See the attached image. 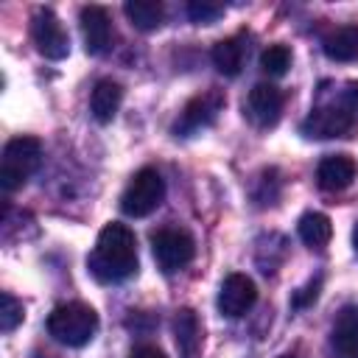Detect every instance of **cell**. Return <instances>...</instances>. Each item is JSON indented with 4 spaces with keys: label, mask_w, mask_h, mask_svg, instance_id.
Here are the masks:
<instances>
[{
    "label": "cell",
    "mask_w": 358,
    "mask_h": 358,
    "mask_svg": "<svg viewBox=\"0 0 358 358\" xmlns=\"http://www.w3.org/2000/svg\"><path fill=\"white\" fill-rule=\"evenodd\" d=\"M87 266H90V274L106 285L123 282L131 274H137V238H134V232L120 221L106 224L98 232V241H95L92 255L87 257Z\"/></svg>",
    "instance_id": "cell-1"
},
{
    "label": "cell",
    "mask_w": 358,
    "mask_h": 358,
    "mask_svg": "<svg viewBox=\"0 0 358 358\" xmlns=\"http://www.w3.org/2000/svg\"><path fill=\"white\" fill-rule=\"evenodd\" d=\"M98 330V313L84 302L56 305L48 316V333L53 341L64 347H84L92 341Z\"/></svg>",
    "instance_id": "cell-2"
},
{
    "label": "cell",
    "mask_w": 358,
    "mask_h": 358,
    "mask_svg": "<svg viewBox=\"0 0 358 358\" xmlns=\"http://www.w3.org/2000/svg\"><path fill=\"white\" fill-rule=\"evenodd\" d=\"M39 162H42V143L36 137L28 134L11 137L0 154V187L6 193L22 187L34 176Z\"/></svg>",
    "instance_id": "cell-3"
},
{
    "label": "cell",
    "mask_w": 358,
    "mask_h": 358,
    "mask_svg": "<svg viewBox=\"0 0 358 358\" xmlns=\"http://www.w3.org/2000/svg\"><path fill=\"white\" fill-rule=\"evenodd\" d=\"M162 199H165V182H162L159 171L157 168H140L129 179V185L120 196V210L129 218H145L162 204Z\"/></svg>",
    "instance_id": "cell-4"
},
{
    "label": "cell",
    "mask_w": 358,
    "mask_h": 358,
    "mask_svg": "<svg viewBox=\"0 0 358 358\" xmlns=\"http://www.w3.org/2000/svg\"><path fill=\"white\" fill-rule=\"evenodd\" d=\"M151 252H154V260H157L159 271L173 274V271L185 268L193 260L196 243L185 229L168 227V229H159V232L151 235Z\"/></svg>",
    "instance_id": "cell-5"
},
{
    "label": "cell",
    "mask_w": 358,
    "mask_h": 358,
    "mask_svg": "<svg viewBox=\"0 0 358 358\" xmlns=\"http://www.w3.org/2000/svg\"><path fill=\"white\" fill-rule=\"evenodd\" d=\"M224 103H227V98H224L221 90H207V92L190 98V101L185 103L182 115H179L176 123H173V134H176V137H193V134H199L201 129L213 126L215 117L221 115Z\"/></svg>",
    "instance_id": "cell-6"
},
{
    "label": "cell",
    "mask_w": 358,
    "mask_h": 358,
    "mask_svg": "<svg viewBox=\"0 0 358 358\" xmlns=\"http://www.w3.org/2000/svg\"><path fill=\"white\" fill-rule=\"evenodd\" d=\"M355 123L358 120L338 101H333L324 106H313L308 117L299 123V131L310 140H333V137H347Z\"/></svg>",
    "instance_id": "cell-7"
},
{
    "label": "cell",
    "mask_w": 358,
    "mask_h": 358,
    "mask_svg": "<svg viewBox=\"0 0 358 358\" xmlns=\"http://www.w3.org/2000/svg\"><path fill=\"white\" fill-rule=\"evenodd\" d=\"M31 39L36 45V50L50 59V62H59L70 53V36L67 31L62 28L59 17L50 11V8H39L31 20Z\"/></svg>",
    "instance_id": "cell-8"
},
{
    "label": "cell",
    "mask_w": 358,
    "mask_h": 358,
    "mask_svg": "<svg viewBox=\"0 0 358 358\" xmlns=\"http://www.w3.org/2000/svg\"><path fill=\"white\" fill-rule=\"evenodd\" d=\"M257 302V288L246 274H227L221 288H218V313L227 319H241L243 313H249Z\"/></svg>",
    "instance_id": "cell-9"
},
{
    "label": "cell",
    "mask_w": 358,
    "mask_h": 358,
    "mask_svg": "<svg viewBox=\"0 0 358 358\" xmlns=\"http://www.w3.org/2000/svg\"><path fill=\"white\" fill-rule=\"evenodd\" d=\"M81 36H84V50L90 56H101L112 48V20L106 8L101 6H84L78 14Z\"/></svg>",
    "instance_id": "cell-10"
},
{
    "label": "cell",
    "mask_w": 358,
    "mask_h": 358,
    "mask_svg": "<svg viewBox=\"0 0 358 358\" xmlns=\"http://www.w3.org/2000/svg\"><path fill=\"white\" fill-rule=\"evenodd\" d=\"M327 358H358V308L355 305H347L338 310L330 327Z\"/></svg>",
    "instance_id": "cell-11"
},
{
    "label": "cell",
    "mask_w": 358,
    "mask_h": 358,
    "mask_svg": "<svg viewBox=\"0 0 358 358\" xmlns=\"http://www.w3.org/2000/svg\"><path fill=\"white\" fill-rule=\"evenodd\" d=\"M282 103H285L282 92H280L274 84H266V81L255 84V87L249 90V98H246L249 117H252L260 129H268V126H274V123L280 120Z\"/></svg>",
    "instance_id": "cell-12"
},
{
    "label": "cell",
    "mask_w": 358,
    "mask_h": 358,
    "mask_svg": "<svg viewBox=\"0 0 358 358\" xmlns=\"http://www.w3.org/2000/svg\"><path fill=\"white\" fill-rule=\"evenodd\" d=\"M355 173H358V165H355L352 157H347V154H327L319 162V168H316V182H319L322 190L338 193V190L352 185Z\"/></svg>",
    "instance_id": "cell-13"
},
{
    "label": "cell",
    "mask_w": 358,
    "mask_h": 358,
    "mask_svg": "<svg viewBox=\"0 0 358 358\" xmlns=\"http://www.w3.org/2000/svg\"><path fill=\"white\" fill-rule=\"evenodd\" d=\"M213 64L221 76H238L243 70V62L249 56V36L246 34H232L227 39H218L213 45Z\"/></svg>",
    "instance_id": "cell-14"
},
{
    "label": "cell",
    "mask_w": 358,
    "mask_h": 358,
    "mask_svg": "<svg viewBox=\"0 0 358 358\" xmlns=\"http://www.w3.org/2000/svg\"><path fill=\"white\" fill-rule=\"evenodd\" d=\"M173 336H176L179 358H199V352H201V324H199V316L190 308L176 310Z\"/></svg>",
    "instance_id": "cell-15"
},
{
    "label": "cell",
    "mask_w": 358,
    "mask_h": 358,
    "mask_svg": "<svg viewBox=\"0 0 358 358\" xmlns=\"http://www.w3.org/2000/svg\"><path fill=\"white\" fill-rule=\"evenodd\" d=\"M120 101H123V87L112 78H101L95 87H92V95H90V112L98 123H109L117 109H120Z\"/></svg>",
    "instance_id": "cell-16"
},
{
    "label": "cell",
    "mask_w": 358,
    "mask_h": 358,
    "mask_svg": "<svg viewBox=\"0 0 358 358\" xmlns=\"http://www.w3.org/2000/svg\"><path fill=\"white\" fill-rule=\"evenodd\" d=\"M322 50L330 62H355L358 59V25H341L322 39Z\"/></svg>",
    "instance_id": "cell-17"
},
{
    "label": "cell",
    "mask_w": 358,
    "mask_h": 358,
    "mask_svg": "<svg viewBox=\"0 0 358 358\" xmlns=\"http://www.w3.org/2000/svg\"><path fill=\"white\" fill-rule=\"evenodd\" d=\"M123 14L140 31H157L162 25V20H165V8L157 0H129L123 6Z\"/></svg>",
    "instance_id": "cell-18"
},
{
    "label": "cell",
    "mask_w": 358,
    "mask_h": 358,
    "mask_svg": "<svg viewBox=\"0 0 358 358\" xmlns=\"http://www.w3.org/2000/svg\"><path fill=\"white\" fill-rule=\"evenodd\" d=\"M296 232H299L302 243H308L313 249H322L333 235V224L324 213H305L296 224Z\"/></svg>",
    "instance_id": "cell-19"
},
{
    "label": "cell",
    "mask_w": 358,
    "mask_h": 358,
    "mask_svg": "<svg viewBox=\"0 0 358 358\" xmlns=\"http://www.w3.org/2000/svg\"><path fill=\"white\" fill-rule=\"evenodd\" d=\"M291 67V50L285 45H268L263 53H260V70L268 73V76H285Z\"/></svg>",
    "instance_id": "cell-20"
},
{
    "label": "cell",
    "mask_w": 358,
    "mask_h": 358,
    "mask_svg": "<svg viewBox=\"0 0 358 358\" xmlns=\"http://www.w3.org/2000/svg\"><path fill=\"white\" fill-rule=\"evenodd\" d=\"M22 316H25L22 302H20L14 294L3 291V294H0V330H3V333H11V330L22 322Z\"/></svg>",
    "instance_id": "cell-21"
},
{
    "label": "cell",
    "mask_w": 358,
    "mask_h": 358,
    "mask_svg": "<svg viewBox=\"0 0 358 358\" xmlns=\"http://www.w3.org/2000/svg\"><path fill=\"white\" fill-rule=\"evenodd\" d=\"M187 17L199 25H213L215 20L224 17V6L215 0H190L187 3Z\"/></svg>",
    "instance_id": "cell-22"
},
{
    "label": "cell",
    "mask_w": 358,
    "mask_h": 358,
    "mask_svg": "<svg viewBox=\"0 0 358 358\" xmlns=\"http://www.w3.org/2000/svg\"><path fill=\"white\" fill-rule=\"evenodd\" d=\"M319 285H322V280L316 277V280H310L305 288H299L294 296H291V308H308L310 302H316V296H319Z\"/></svg>",
    "instance_id": "cell-23"
},
{
    "label": "cell",
    "mask_w": 358,
    "mask_h": 358,
    "mask_svg": "<svg viewBox=\"0 0 358 358\" xmlns=\"http://www.w3.org/2000/svg\"><path fill=\"white\" fill-rule=\"evenodd\" d=\"M338 103L358 120V81H350L344 84V90L338 92Z\"/></svg>",
    "instance_id": "cell-24"
},
{
    "label": "cell",
    "mask_w": 358,
    "mask_h": 358,
    "mask_svg": "<svg viewBox=\"0 0 358 358\" xmlns=\"http://www.w3.org/2000/svg\"><path fill=\"white\" fill-rule=\"evenodd\" d=\"M129 358H168V355H165L159 347H154V344H140V347L131 350Z\"/></svg>",
    "instance_id": "cell-25"
},
{
    "label": "cell",
    "mask_w": 358,
    "mask_h": 358,
    "mask_svg": "<svg viewBox=\"0 0 358 358\" xmlns=\"http://www.w3.org/2000/svg\"><path fill=\"white\" fill-rule=\"evenodd\" d=\"M352 249H355V255H358V224H355V229H352Z\"/></svg>",
    "instance_id": "cell-26"
},
{
    "label": "cell",
    "mask_w": 358,
    "mask_h": 358,
    "mask_svg": "<svg viewBox=\"0 0 358 358\" xmlns=\"http://www.w3.org/2000/svg\"><path fill=\"white\" fill-rule=\"evenodd\" d=\"M280 358H291V355H280Z\"/></svg>",
    "instance_id": "cell-27"
},
{
    "label": "cell",
    "mask_w": 358,
    "mask_h": 358,
    "mask_svg": "<svg viewBox=\"0 0 358 358\" xmlns=\"http://www.w3.org/2000/svg\"><path fill=\"white\" fill-rule=\"evenodd\" d=\"M39 358H42V355H39Z\"/></svg>",
    "instance_id": "cell-28"
}]
</instances>
